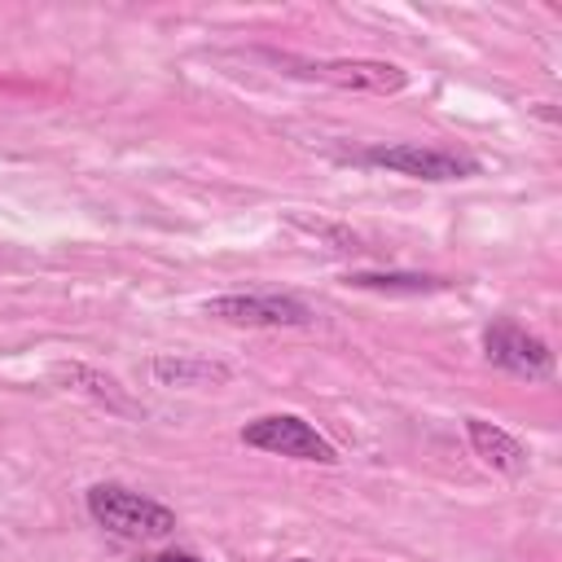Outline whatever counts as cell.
Wrapping results in <instances>:
<instances>
[{
    "label": "cell",
    "mask_w": 562,
    "mask_h": 562,
    "mask_svg": "<svg viewBox=\"0 0 562 562\" xmlns=\"http://www.w3.org/2000/svg\"><path fill=\"white\" fill-rule=\"evenodd\" d=\"M154 378L162 386H224L233 378V369L211 356H158Z\"/></svg>",
    "instance_id": "obj_9"
},
{
    "label": "cell",
    "mask_w": 562,
    "mask_h": 562,
    "mask_svg": "<svg viewBox=\"0 0 562 562\" xmlns=\"http://www.w3.org/2000/svg\"><path fill=\"white\" fill-rule=\"evenodd\" d=\"M483 351H487L492 364H501V369H509L514 378H527V382H540V378L553 373V351L544 347V338L518 329L514 321H496V325H487V334H483Z\"/></svg>",
    "instance_id": "obj_4"
},
{
    "label": "cell",
    "mask_w": 562,
    "mask_h": 562,
    "mask_svg": "<svg viewBox=\"0 0 562 562\" xmlns=\"http://www.w3.org/2000/svg\"><path fill=\"white\" fill-rule=\"evenodd\" d=\"M53 378L66 386V391H79V395H88V400H97V404H105L110 413H123V417H140L145 408L119 386V378H110V373H101V369H92V364H53Z\"/></svg>",
    "instance_id": "obj_7"
},
{
    "label": "cell",
    "mask_w": 562,
    "mask_h": 562,
    "mask_svg": "<svg viewBox=\"0 0 562 562\" xmlns=\"http://www.w3.org/2000/svg\"><path fill=\"white\" fill-rule=\"evenodd\" d=\"M465 435H470L474 457H483V465H492V470H501L509 479H518L527 470V448L509 430H501V426H492L483 417H470L465 422Z\"/></svg>",
    "instance_id": "obj_8"
},
{
    "label": "cell",
    "mask_w": 562,
    "mask_h": 562,
    "mask_svg": "<svg viewBox=\"0 0 562 562\" xmlns=\"http://www.w3.org/2000/svg\"><path fill=\"white\" fill-rule=\"evenodd\" d=\"M140 562H202V558L198 553H184V549H167V553H149Z\"/></svg>",
    "instance_id": "obj_11"
},
{
    "label": "cell",
    "mask_w": 562,
    "mask_h": 562,
    "mask_svg": "<svg viewBox=\"0 0 562 562\" xmlns=\"http://www.w3.org/2000/svg\"><path fill=\"white\" fill-rule=\"evenodd\" d=\"M206 316L233 325H312V307L290 294H220L206 299Z\"/></svg>",
    "instance_id": "obj_5"
},
{
    "label": "cell",
    "mask_w": 562,
    "mask_h": 562,
    "mask_svg": "<svg viewBox=\"0 0 562 562\" xmlns=\"http://www.w3.org/2000/svg\"><path fill=\"white\" fill-rule=\"evenodd\" d=\"M241 443L250 448H263V452H277V457H294V461H321V465H334L338 452L325 435H316L303 417L294 413H268L259 422H250L241 430Z\"/></svg>",
    "instance_id": "obj_3"
},
{
    "label": "cell",
    "mask_w": 562,
    "mask_h": 562,
    "mask_svg": "<svg viewBox=\"0 0 562 562\" xmlns=\"http://www.w3.org/2000/svg\"><path fill=\"white\" fill-rule=\"evenodd\" d=\"M364 162L373 167H386L395 176H413V180H470L479 176V162L457 154V149H435V145H413V140H400V145H373L364 149Z\"/></svg>",
    "instance_id": "obj_2"
},
{
    "label": "cell",
    "mask_w": 562,
    "mask_h": 562,
    "mask_svg": "<svg viewBox=\"0 0 562 562\" xmlns=\"http://www.w3.org/2000/svg\"><path fill=\"white\" fill-rule=\"evenodd\" d=\"M347 285H356V290H404V294L443 290V281H435V277H413V272H351Z\"/></svg>",
    "instance_id": "obj_10"
},
{
    "label": "cell",
    "mask_w": 562,
    "mask_h": 562,
    "mask_svg": "<svg viewBox=\"0 0 562 562\" xmlns=\"http://www.w3.org/2000/svg\"><path fill=\"white\" fill-rule=\"evenodd\" d=\"M290 562H307V558H290Z\"/></svg>",
    "instance_id": "obj_12"
},
{
    "label": "cell",
    "mask_w": 562,
    "mask_h": 562,
    "mask_svg": "<svg viewBox=\"0 0 562 562\" xmlns=\"http://www.w3.org/2000/svg\"><path fill=\"white\" fill-rule=\"evenodd\" d=\"M299 75H312L321 83L334 88H351V92H400L408 83V75L391 61H369V57H338V61H303Z\"/></svg>",
    "instance_id": "obj_6"
},
{
    "label": "cell",
    "mask_w": 562,
    "mask_h": 562,
    "mask_svg": "<svg viewBox=\"0 0 562 562\" xmlns=\"http://www.w3.org/2000/svg\"><path fill=\"white\" fill-rule=\"evenodd\" d=\"M88 514L123 540H162L176 531V514L162 501L140 496V492L119 487V483H97L88 492Z\"/></svg>",
    "instance_id": "obj_1"
}]
</instances>
